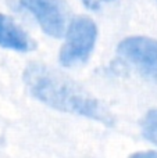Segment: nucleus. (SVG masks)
<instances>
[{
	"label": "nucleus",
	"mask_w": 157,
	"mask_h": 158,
	"mask_svg": "<svg viewBox=\"0 0 157 158\" xmlns=\"http://www.w3.org/2000/svg\"><path fill=\"white\" fill-rule=\"evenodd\" d=\"M27 87L35 98L63 112L82 115L111 125L108 111L75 82L42 64H31L24 72Z\"/></svg>",
	"instance_id": "obj_1"
},
{
	"label": "nucleus",
	"mask_w": 157,
	"mask_h": 158,
	"mask_svg": "<svg viewBox=\"0 0 157 158\" xmlns=\"http://www.w3.org/2000/svg\"><path fill=\"white\" fill-rule=\"evenodd\" d=\"M97 28L88 17H77L68 25L66 43L60 52V63L64 67H74L85 63L93 50Z\"/></svg>",
	"instance_id": "obj_2"
},
{
	"label": "nucleus",
	"mask_w": 157,
	"mask_h": 158,
	"mask_svg": "<svg viewBox=\"0 0 157 158\" xmlns=\"http://www.w3.org/2000/svg\"><path fill=\"white\" fill-rule=\"evenodd\" d=\"M0 46L17 52H29L35 44L13 18L6 14H0Z\"/></svg>",
	"instance_id": "obj_5"
},
{
	"label": "nucleus",
	"mask_w": 157,
	"mask_h": 158,
	"mask_svg": "<svg viewBox=\"0 0 157 158\" xmlns=\"http://www.w3.org/2000/svg\"><path fill=\"white\" fill-rule=\"evenodd\" d=\"M83 4L86 6L88 8H92V10H96L99 8L103 3H107V2H111V0H82Z\"/></svg>",
	"instance_id": "obj_7"
},
{
	"label": "nucleus",
	"mask_w": 157,
	"mask_h": 158,
	"mask_svg": "<svg viewBox=\"0 0 157 158\" xmlns=\"http://www.w3.org/2000/svg\"><path fill=\"white\" fill-rule=\"evenodd\" d=\"M21 6L28 10L45 33L52 38L63 36L67 25V8L63 0H19Z\"/></svg>",
	"instance_id": "obj_4"
},
{
	"label": "nucleus",
	"mask_w": 157,
	"mask_h": 158,
	"mask_svg": "<svg viewBox=\"0 0 157 158\" xmlns=\"http://www.w3.org/2000/svg\"><path fill=\"white\" fill-rule=\"evenodd\" d=\"M142 132L143 136L157 146V110H152L146 114V117L142 121Z\"/></svg>",
	"instance_id": "obj_6"
},
{
	"label": "nucleus",
	"mask_w": 157,
	"mask_h": 158,
	"mask_svg": "<svg viewBox=\"0 0 157 158\" xmlns=\"http://www.w3.org/2000/svg\"><path fill=\"white\" fill-rule=\"evenodd\" d=\"M132 157H136V158H157V153L156 151H146V153H136L134 154Z\"/></svg>",
	"instance_id": "obj_8"
},
{
	"label": "nucleus",
	"mask_w": 157,
	"mask_h": 158,
	"mask_svg": "<svg viewBox=\"0 0 157 158\" xmlns=\"http://www.w3.org/2000/svg\"><path fill=\"white\" fill-rule=\"evenodd\" d=\"M118 53L142 75L157 81V40L146 36H131L120 43Z\"/></svg>",
	"instance_id": "obj_3"
}]
</instances>
